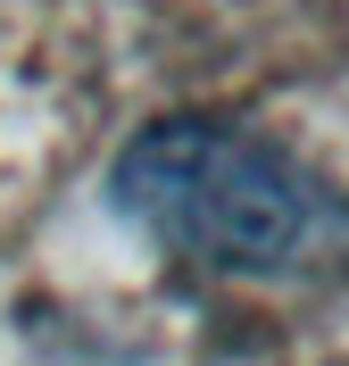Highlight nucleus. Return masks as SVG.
Wrapping results in <instances>:
<instances>
[{
  "label": "nucleus",
  "instance_id": "1",
  "mask_svg": "<svg viewBox=\"0 0 349 366\" xmlns=\"http://www.w3.org/2000/svg\"><path fill=\"white\" fill-rule=\"evenodd\" d=\"M116 217L208 274H291L333 233V200L291 150L233 117H158L108 167Z\"/></svg>",
  "mask_w": 349,
  "mask_h": 366
}]
</instances>
